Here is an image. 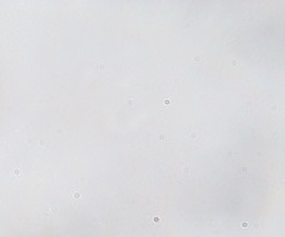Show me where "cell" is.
I'll list each match as a JSON object with an SVG mask.
<instances>
[{"instance_id":"6da1fadb","label":"cell","mask_w":285,"mask_h":237,"mask_svg":"<svg viewBox=\"0 0 285 237\" xmlns=\"http://www.w3.org/2000/svg\"><path fill=\"white\" fill-rule=\"evenodd\" d=\"M93 66L96 67V69H104V64H103V62H100V60H94L93 62Z\"/></svg>"},{"instance_id":"7a4b0ae2","label":"cell","mask_w":285,"mask_h":237,"mask_svg":"<svg viewBox=\"0 0 285 237\" xmlns=\"http://www.w3.org/2000/svg\"><path fill=\"white\" fill-rule=\"evenodd\" d=\"M134 105V97H130L129 102H127V106H133Z\"/></svg>"},{"instance_id":"3957f363","label":"cell","mask_w":285,"mask_h":237,"mask_svg":"<svg viewBox=\"0 0 285 237\" xmlns=\"http://www.w3.org/2000/svg\"><path fill=\"white\" fill-rule=\"evenodd\" d=\"M158 139H160L161 142H164V140H166V142H167V137H166V136H164V134H163V133L160 134V137H158ZM167 143H168V142H167Z\"/></svg>"},{"instance_id":"277c9868","label":"cell","mask_w":285,"mask_h":237,"mask_svg":"<svg viewBox=\"0 0 285 237\" xmlns=\"http://www.w3.org/2000/svg\"><path fill=\"white\" fill-rule=\"evenodd\" d=\"M56 210H57V209H56V207H51V209H50V210H49V211H47V213H46V214H53V213H54V211H56Z\"/></svg>"},{"instance_id":"5b68a950","label":"cell","mask_w":285,"mask_h":237,"mask_svg":"<svg viewBox=\"0 0 285 237\" xmlns=\"http://www.w3.org/2000/svg\"><path fill=\"white\" fill-rule=\"evenodd\" d=\"M241 226H242L244 228H247L249 226V223H248V221H242V223H241Z\"/></svg>"},{"instance_id":"8992f818","label":"cell","mask_w":285,"mask_h":237,"mask_svg":"<svg viewBox=\"0 0 285 237\" xmlns=\"http://www.w3.org/2000/svg\"><path fill=\"white\" fill-rule=\"evenodd\" d=\"M80 196H81V194H80L79 191H76V193H74V194H73V197H74V199H80Z\"/></svg>"},{"instance_id":"52a82bcc","label":"cell","mask_w":285,"mask_h":237,"mask_svg":"<svg viewBox=\"0 0 285 237\" xmlns=\"http://www.w3.org/2000/svg\"><path fill=\"white\" fill-rule=\"evenodd\" d=\"M188 136H190L191 139H195V137H197V134H195V132H190V134H188Z\"/></svg>"},{"instance_id":"ba28073f","label":"cell","mask_w":285,"mask_h":237,"mask_svg":"<svg viewBox=\"0 0 285 237\" xmlns=\"http://www.w3.org/2000/svg\"><path fill=\"white\" fill-rule=\"evenodd\" d=\"M191 169H190V166H184V173H190Z\"/></svg>"},{"instance_id":"9c48e42d","label":"cell","mask_w":285,"mask_h":237,"mask_svg":"<svg viewBox=\"0 0 285 237\" xmlns=\"http://www.w3.org/2000/svg\"><path fill=\"white\" fill-rule=\"evenodd\" d=\"M39 144H40L41 147H44V146H46V142H44V140L41 139V140H39Z\"/></svg>"},{"instance_id":"30bf717a","label":"cell","mask_w":285,"mask_h":237,"mask_svg":"<svg viewBox=\"0 0 285 237\" xmlns=\"http://www.w3.org/2000/svg\"><path fill=\"white\" fill-rule=\"evenodd\" d=\"M163 102H164V105H166V106L170 105V99H167V97H164V100H163Z\"/></svg>"},{"instance_id":"8fae6325","label":"cell","mask_w":285,"mask_h":237,"mask_svg":"<svg viewBox=\"0 0 285 237\" xmlns=\"http://www.w3.org/2000/svg\"><path fill=\"white\" fill-rule=\"evenodd\" d=\"M201 60H202V59H201V57H198V56L194 59V62H195V63H198V62H201Z\"/></svg>"},{"instance_id":"7c38bea8","label":"cell","mask_w":285,"mask_h":237,"mask_svg":"<svg viewBox=\"0 0 285 237\" xmlns=\"http://www.w3.org/2000/svg\"><path fill=\"white\" fill-rule=\"evenodd\" d=\"M231 64H232V66H237L238 62H237V60H231Z\"/></svg>"},{"instance_id":"4fadbf2b","label":"cell","mask_w":285,"mask_h":237,"mask_svg":"<svg viewBox=\"0 0 285 237\" xmlns=\"http://www.w3.org/2000/svg\"><path fill=\"white\" fill-rule=\"evenodd\" d=\"M14 174H16V176H19V174H20V170H19V169H16V170H14Z\"/></svg>"}]
</instances>
